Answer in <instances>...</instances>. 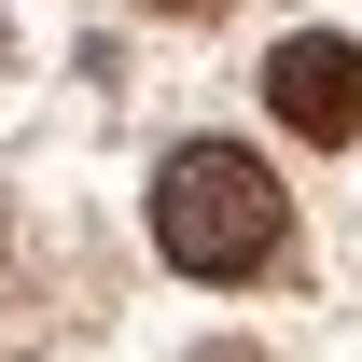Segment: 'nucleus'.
Segmentation results:
<instances>
[{"mask_svg": "<svg viewBox=\"0 0 362 362\" xmlns=\"http://www.w3.org/2000/svg\"><path fill=\"white\" fill-rule=\"evenodd\" d=\"M279 237H293V195L251 139H181L153 168V251L181 279H265Z\"/></svg>", "mask_w": 362, "mask_h": 362, "instance_id": "1", "label": "nucleus"}, {"mask_svg": "<svg viewBox=\"0 0 362 362\" xmlns=\"http://www.w3.org/2000/svg\"><path fill=\"white\" fill-rule=\"evenodd\" d=\"M265 112H279L293 139H362V42L293 28V42L265 56Z\"/></svg>", "mask_w": 362, "mask_h": 362, "instance_id": "2", "label": "nucleus"}, {"mask_svg": "<svg viewBox=\"0 0 362 362\" xmlns=\"http://www.w3.org/2000/svg\"><path fill=\"white\" fill-rule=\"evenodd\" d=\"M153 14H181V28H209V14H223V0H153Z\"/></svg>", "mask_w": 362, "mask_h": 362, "instance_id": "3", "label": "nucleus"}]
</instances>
